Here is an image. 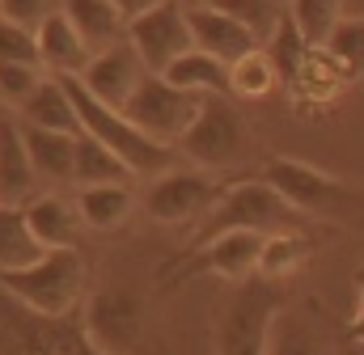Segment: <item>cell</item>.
<instances>
[{
	"label": "cell",
	"instance_id": "obj_1",
	"mask_svg": "<svg viewBox=\"0 0 364 355\" xmlns=\"http://www.w3.org/2000/svg\"><path fill=\"white\" fill-rule=\"evenodd\" d=\"M309 224L314 220L301 216L267 178L250 174V178H237L233 186H225L216 195V203L203 212V220H195L191 241L182 246L178 258L203 250L208 241H216L225 233H237V229H250V233H288V229H309Z\"/></svg>",
	"mask_w": 364,
	"mask_h": 355
},
{
	"label": "cell",
	"instance_id": "obj_2",
	"mask_svg": "<svg viewBox=\"0 0 364 355\" xmlns=\"http://www.w3.org/2000/svg\"><path fill=\"white\" fill-rule=\"evenodd\" d=\"M85 279L90 266L77 254V246L43 250V258L21 271H0V292H9L17 305L43 317H68L85 305Z\"/></svg>",
	"mask_w": 364,
	"mask_h": 355
},
{
	"label": "cell",
	"instance_id": "obj_3",
	"mask_svg": "<svg viewBox=\"0 0 364 355\" xmlns=\"http://www.w3.org/2000/svg\"><path fill=\"white\" fill-rule=\"evenodd\" d=\"M73 106H77V119H81V131L97 136L106 148H114L132 174H157V170H170V144H157L153 136H144L123 110L106 106L102 97H93L90 89L81 85V77H60Z\"/></svg>",
	"mask_w": 364,
	"mask_h": 355
},
{
	"label": "cell",
	"instance_id": "obj_4",
	"mask_svg": "<svg viewBox=\"0 0 364 355\" xmlns=\"http://www.w3.org/2000/svg\"><path fill=\"white\" fill-rule=\"evenodd\" d=\"M259 178H267L275 190L309 220H326V216H343V212H360L364 207V190L343 182V178H331L326 170L309 165V161H296V157H272Z\"/></svg>",
	"mask_w": 364,
	"mask_h": 355
},
{
	"label": "cell",
	"instance_id": "obj_5",
	"mask_svg": "<svg viewBox=\"0 0 364 355\" xmlns=\"http://www.w3.org/2000/svg\"><path fill=\"white\" fill-rule=\"evenodd\" d=\"M0 355H97L85 339L81 313L43 317L0 292Z\"/></svg>",
	"mask_w": 364,
	"mask_h": 355
},
{
	"label": "cell",
	"instance_id": "obj_6",
	"mask_svg": "<svg viewBox=\"0 0 364 355\" xmlns=\"http://www.w3.org/2000/svg\"><path fill=\"white\" fill-rule=\"evenodd\" d=\"M284 309V288L275 279H246L237 283V296L225 305L216 326V355H267L272 322Z\"/></svg>",
	"mask_w": 364,
	"mask_h": 355
},
{
	"label": "cell",
	"instance_id": "obj_7",
	"mask_svg": "<svg viewBox=\"0 0 364 355\" xmlns=\"http://www.w3.org/2000/svg\"><path fill=\"white\" fill-rule=\"evenodd\" d=\"M203 97L208 93H191V89L170 85L161 72H144V81L136 85V93L123 102V114L144 136H153L157 144H178L182 131L195 123Z\"/></svg>",
	"mask_w": 364,
	"mask_h": 355
},
{
	"label": "cell",
	"instance_id": "obj_8",
	"mask_svg": "<svg viewBox=\"0 0 364 355\" xmlns=\"http://www.w3.org/2000/svg\"><path fill=\"white\" fill-rule=\"evenodd\" d=\"M263 241H267V233H250V229L225 233V237L208 241L203 250L166 263L161 275H157V283H161V288H178V283L195 279V275H220V279H229V283H246V279L259 275Z\"/></svg>",
	"mask_w": 364,
	"mask_h": 355
},
{
	"label": "cell",
	"instance_id": "obj_9",
	"mask_svg": "<svg viewBox=\"0 0 364 355\" xmlns=\"http://www.w3.org/2000/svg\"><path fill=\"white\" fill-rule=\"evenodd\" d=\"M174 148L186 153L203 170H220V165H229V161L242 157V148H246V123H242L237 106L229 102V93H208L203 97L195 123L182 131V140Z\"/></svg>",
	"mask_w": 364,
	"mask_h": 355
},
{
	"label": "cell",
	"instance_id": "obj_10",
	"mask_svg": "<svg viewBox=\"0 0 364 355\" xmlns=\"http://www.w3.org/2000/svg\"><path fill=\"white\" fill-rule=\"evenodd\" d=\"M81 326L97 355H136L144 334V305L127 288H102L85 296Z\"/></svg>",
	"mask_w": 364,
	"mask_h": 355
},
{
	"label": "cell",
	"instance_id": "obj_11",
	"mask_svg": "<svg viewBox=\"0 0 364 355\" xmlns=\"http://www.w3.org/2000/svg\"><path fill=\"white\" fill-rule=\"evenodd\" d=\"M127 43L140 51V60H144L149 72H166L178 55H186V51L195 47L186 4H182V0H166V4L153 9V13H140V17L127 26Z\"/></svg>",
	"mask_w": 364,
	"mask_h": 355
},
{
	"label": "cell",
	"instance_id": "obj_12",
	"mask_svg": "<svg viewBox=\"0 0 364 355\" xmlns=\"http://www.w3.org/2000/svg\"><path fill=\"white\" fill-rule=\"evenodd\" d=\"M220 186L208 174H195V170H166L149 190H144V212L157 220V224H191V220H203V212L216 203Z\"/></svg>",
	"mask_w": 364,
	"mask_h": 355
},
{
	"label": "cell",
	"instance_id": "obj_13",
	"mask_svg": "<svg viewBox=\"0 0 364 355\" xmlns=\"http://www.w3.org/2000/svg\"><path fill=\"white\" fill-rule=\"evenodd\" d=\"M267 355H331V317L322 300L284 305L272 322Z\"/></svg>",
	"mask_w": 364,
	"mask_h": 355
},
{
	"label": "cell",
	"instance_id": "obj_14",
	"mask_svg": "<svg viewBox=\"0 0 364 355\" xmlns=\"http://www.w3.org/2000/svg\"><path fill=\"white\" fill-rule=\"evenodd\" d=\"M144 60H140V51L123 38V43H114V47H106V51H93L90 68L81 72V85L90 89L93 97H102L106 106H114V110H123V102L136 93V85L144 81Z\"/></svg>",
	"mask_w": 364,
	"mask_h": 355
},
{
	"label": "cell",
	"instance_id": "obj_15",
	"mask_svg": "<svg viewBox=\"0 0 364 355\" xmlns=\"http://www.w3.org/2000/svg\"><path fill=\"white\" fill-rule=\"evenodd\" d=\"M186 17H191V34H195V47L199 51H208V55H216V60H225L229 68L242 60V55H250L255 47H263L237 17H229L225 9H216V4H199V9H186Z\"/></svg>",
	"mask_w": 364,
	"mask_h": 355
},
{
	"label": "cell",
	"instance_id": "obj_16",
	"mask_svg": "<svg viewBox=\"0 0 364 355\" xmlns=\"http://www.w3.org/2000/svg\"><path fill=\"white\" fill-rule=\"evenodd\" d=\"M34 34H38L43 68H47L51 77H81V72L90 68L93 47L81 38V30L73 26L68 13H47V17L34 26Z\"/></svg>",
	"mask_w": 364,
	"mask_h": 355
},
{
	"label": "cell",
	"instance_id": "obj_17",
	"mask_svg": "<svg viewBox=\"0 0 364 355\" xmlns=\"http://www.w3.org/2000/svg\"><path fill=\"white\" fill-rule=\"evenodd\" d=\"M21 140H26V153L34 161V174L43 182H73L77 131H47V127L21 123Z\"/></svg>",
	"mask_w": 364,
	"mask_h": 355
},
{
	"label": "cell",
	"instance_id": "obj_18",
	"mask_svg": "<svg viewBox=\"0 0 364 355\" xmlns=\"http://www.w3.org/2000/svg\"><path fill=\"white\" fill-rule=\"evenodd\" d=\"M26 220L34 229V237L47 246V250H60V246H73L77 241V229L85 224L81 212H77V199H60V195H38V199H26Z\"/></svg>",
	"mask_w": 364,
	"mask_h": 355
},
{
	"label": "cell",
	"instance_id": "obj_19",
	"mask_svg": "<svg viewBox=\"0 0 364 355\" xmlns=\"http://www.w3.org/2000/svg\"><path fill=\"white\" fill-rule=\"evenodd\" d=\"M64 13L73 17V26L81 30V38L93 51H106L114 43L127 38V13L114 0H64Z\"/></svg>",
	"mask_w": 364,
	"mask_h": 355
},
{
	"label": "cell",
	"instance_id": "obj_20",
	"mask_svg": "<svg viewBox=\"0 0 364 355\" xmlns=\"http://www.w3.org/2000/svg\"><path fill=\"white\" fill-rule=\"evenodd\" d=\"M34 161L21 140V123L0 119V203H21L34 190Z\"/></svg>",
	"mask_w": 364,
	"mask_h": 355
},
{
	"label": "cell",
	"instance_id": "obj_21",
	"mask_svg": "<svg viewBox=\"0 0 364 355\" xmlns=\"http://www.w3.org/2000/svg\"><path fill=\"white\" fill-rule=\"evenodd\" d=\"M132 207H136V195L127 190V182H102V186H81L77 190V212L97 233L123 229Z\"/></svg>",
	"mask_w": 364,
	"mask_h": 355
},
{
	"label": "cell",
	"instance_id": "obj_22",
	"mask_svg": "<svg viewBox=\"0 0 364 355\" xmlns=\"http://www.w3.org/2000/svg\"><path fill=\"white\" fill-rule=\"evenodd\" d=\"M17 110H21V123L47 127V131H81L77 106H73V97H68V89H64L60 77H43L38 89H34Z\"/></svg>",
	"mask_w": 364,
	"mask_h": 355
},
{
	"label": "cell",
	"instance_id": "obj_23",
	"mask_svg": "<svg viewBox=\"0 0 364 355\" xmlns=\"http://www.w3.org/2000/svg\"><path fill=\"white\" fill-rule=\"evenodd\" d=\"M318 237L309 229H288V233H267L263 241V258H259V275L263 279H288L296 271H305V263L314 258Z\"/></svg>",
	"mask_w": 364,
	"mask_h": 355
},
{
	"label": "cell",
	"instance_id": "obj_24",
	"mask_svg": "<svg viewBox=\"0 0 364 355\" xmlns=\"http://www.w3.org/2000/svg\"><path fill=\"white\" fill-rule=\"evenodd\" d=\"M43 241L34 237L26 207L17 203H0V271H21V266L43 258Z\"/></svg>",
	"mask_w": 364,
	"mask_h": 355
},
{
	"label": "cell",
	"instance_id": "obj_25",
	"mask_svg": "<svg viewBox=\"0 0 364 355\" xmlns=\"http://www.w3.org/2000/svg\"><path fill=\"white\" fill-rule=\"evenodd\" d=\"M161 77L178 89H191V93H229V64L208 55V51H199V47L178 55Z\"/></svg>",
	"mask_w": 364,
	"mask_h": 355
},
{
	"label": "cell",
	"instance_id": "obj_26",
	"mask_svg": "<svg viewBox=\"0 0 364 355\" xmlns=\"http://www.w3.org/2000/svg\"><path fill=\"white\" fill-rule=\"evenodd\" d=\"M132 178V165L106 148L97 136L90 131H77V165H73V182L77 186H102V182H127Z\"/></svg>",
	"mask_w": 364,
	"mask_h": 355
},
{
	"label": "cell",
	"instance_id": "obj_27",
	"mask_svg": "<svg viewBox=\"0 0 364 355\" xmlns=\"http://www.w3.org/2000/svg\"><path fill=\"white\" fill-rule=\"evenodd\" d=\"M263 51L272 55L275 72H279V85L292 89V81L301 77V68H305V60H309V51H314V43L296 30V21L284 13V21H279V30H275L272 38L263 43Z\"/></svg>",
	"mask_w": 364,
	"mask_h": 355
},
{
	"label": "cell",
	"instance_id": "obj_28",
	"mask_svg": "<svg viewBox=\"0 0 364 355\" xmlns=\"http://www.w3.org/2000/svg\"><path fill=\"white\" fill-rule=\"evenodd\" d=\"M279 85V72H275L272 55L263 47H255L250 55H242L233 68H229V93L233 97H246V102H259Z\"/></svg>",
	"mask_w": 364,
	"mask_h": 355
},
{
	"label": "cell",
	"instance_id": "obj_29",
	"mask_svg": "<svg viewBox=\"0 0 364 355\" xmlns=\"http://www.w3.org/2000/svg\"><path fill=\"white\" fill-rule=\"evenodd\" d=\"M288 17L314 47H322L331 30L343 21V0H288Z\"/></svg>",
	"mask_w": 364,
	"mask_h": 355
},
{
	"label": "cell",
	"instance_id": "obj_30",
	"mask_svg": "<svg viewBox=\"0 0 364 355\" xmlns=\"http://www.w3.org/2000/svg\"><path fill=\"white\" fill-rule=\"evenodd\" d=\"M216 9H225L229 17H237L259 43H267L275 30H279V21H284V13H288V4L284 0H212Z\"/></svg>",
	"mask_w": 364,
	"mask_h": 355
},
{
	"label": "cell",
	"instance_id": "obj_31",
	"mask_svg": "<svg viewBox=\"0 0 364 355\" xmlns=\"http://www.w3.org/2000/svg\"><path fill=\"white\" fill-rule=\"evenodd\" d=\"M331 51V60L348 72V81H360L364 77V17H343L331 38L322 43Z\"/></svg>",
	"mask_w": 364,
	"mask_h": 355
},
{
	"label": "cell",
	"instance_id": "obj_32",
	"mask_svg": "<svg viewBox=\"0 0 364 355\" xmlns=\"http://www.w3.org/2000/svg\"><path fill=\"white\" fill-rule=\"evenodd\" d=\"M0 64H30V68H43V55H38V34L21 21H9L0 17Z\"/></svg>",
	"mask_w": 364,
	"mask_h": 355
},
{
	"label": "cell",
	"instance_id": "obj_33",
	"mask_svg": "<svg viewBox=\"0 0 364 355\" xmlns=\"http://www.w3.org/2000/svg\"><path fill=\"white\" fill-rule=\"evenodd\" d=\"M43 81V68H30V64H0V97L21 106Z\"/></svg>",
	"mask_w": 364,
	"mask_h": 355
},
{
	"label": "cell",
	"instance_id": "obj_34",
	"mask_svg": "<svg viewBox=\"0 0 364 355\" xmlns=\"http://www.w3.org/2000/svg\"><path fill=\"white\" fill-rule=\"evenodd\" d=\"M0 17L9 21H21V26H38L47 17V0H0Z\"/></svg>",
	"mask_w": 364,
	"mask_h": 355
},
{
	"label": "cell",
	"instance_id": "obj_35",
	"mask_svg": "<svg viewBox=\"0 0 364 355\" xmlns=\"http://www.w3.org/2000/svg\"><path fill=\"white\" fill-rule=\"evenodd\" d=\"M343 343L364 347V258H360V266H356V313H352V322L343 326Z\"/></svg>",
	"mask_w": 364,
	"mask_h": 355
},
{
	"label": "cell",
	"instance_id": "obj_36",
	"mask_svg": "<svg viewBox=\"0 0 364 355\" xmlns=\"http://www.w3.org/2000/svg\"><path fill=\"white\" fill-rule=\"evenodd\" d=\"M114 4H119V9L127 13V21H136L140 13H153V9H161L166 0H114Z\"/></svg>",
	"mask_w": 364,
	"mask_h": 355
},
{
	"label": "cell",
	"instance_id": "obj_37",
	"mask_svg": "<svg viewBox=\"0 0 364 355\" xmlns=\"http://www.w3.org/2000/svg\"><path fill=\"white\" fill-rule=\"evenodd\" d=\"M186 9H199V4H212V0H182Z\"/></svg>",
	"mask_w": 364,
	"mask_h": 355
}]
</instances>
